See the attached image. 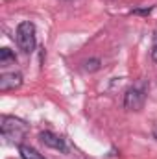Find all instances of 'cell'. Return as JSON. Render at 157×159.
Here are the masks:
<instances>
[{"instance_id":"cell-1","label":"cell","mask_w":157,"mask_h":159,"mask_svg":"<svg viewBox=\"0 0 157 159\" xmlns=\"http://www.w3.org/2000/svg\"><path fill=\"white\" fill-rule=\"evenodd\" d=\"M146 94H148V85L146 81H137L133 83L126 94H124V107L128 111H141L144 102H146Z\"/></svg>"},{"instance_id":"cell-6","label":"cell","mask_w":157,"mask_h":159,"mask_svg":"<svg viewBox=\"0 0 157 159\" xmlns=\"http://www.w3.org/2000/svg\"><path fill=\"white\" fill-rule=\"evenodd\" d=\"M19 154L22 159H44L35 148H32L28 144H19Z\"/></svg>"},{"instance_id":"cell-9","label":"cell","mask_w":157,"mask_h":159,"mask_svg":"<svg viewBox=\"0 0 157 159\" xmlns=\"http://www.w3.org/2000/svg\"><path fill=\"white\" fill-rule=\"evenodd\" d=\"M150 56H152V61L157 63V30L154 34V39H152V50H150Z\"/></svg>"},{"instance_id":"cell-7","label":"cell","mask_w":157,"mask_h":159,"mask_svg":"<svg viewBox=\"0 0 157 159\" xmlns=\"http://www.w3.org/2000/svg\"><path fill=\"white\" fill-rule=\"evenodd\" d=\"M100 67H102V61H100L98 57L87 59V61L83 63V69H85L87 72H96V70H100Z\"/></svg>"},{"instance_id":"cell-2","label":"cell","mask_w":157,"mask_h":159,"mask_svg":"<svg viewBox=\"0 0 157 159\" xmlns=\"http://www.w3.org/2000/svg\"><path fill=\"white\" fill-rule=\"evenodd\" d=\"M15 41H17L19 50L30 54L35 48V26L30 20L20 22L17 26V32H15Z\"/></svg>"},{"instance_id":"cell-4","label":"cell","mask_w":157,"mask_h":159,"mask_svg":"<svg viewBox=\"0 0 157 159\" xmlns=\"http://www.w3.org/2000/svg\"><path fill=\"white\" fill-rule=\"evenodd\" d=\"M39 139L44 146H48V148H52V150H57V152H61V154H65V152L69 150L65 139L59 137V135H56V133H52V131H41Z\"/></svg>"},{"instance_id":"cell-10","label":"cell","mask_w":157,"mask_h":159,"mask_svg":"<svg viewBox=\"0 0 157 159\" xmlns=\"http://www.w3.org/2000/svg\"><path fill=\"white\" fill-rule=\"evenodd\" d=\"M133 13H137V15H148V13H152V7H144V9H135Z\"/></svg>"},{"instance_id":"cell-11","label":"cell","mask_w":157,"mask_h":159,"mask_svg":"<svg viewBox=\"0 0 157 159\" xmlns=\"http://www.w3.org/2000/svg\"><path fill=\"white\" fill-rule=\"evenodd\" d=\"M154 137L157 139V128H154Z\"/></svg>"},{"instance_id":"cell-8","label":"cell","mask_w":157,"mask_h":159,"mask_svg":"<svg viewBox=\"0 0 157 159\" xmlns=\"http://www.w3.org/2000/svg\"><path fill=\"white\" fill-rule=\"evenodd\" d=\"M13 61H15V54L9 48H2L0 50V63L6 65V63H13Z\"/></svg>"},{"instance_id":"cell-5","label":"cell","mask_w":157,"mask_h":159,"mask_svg":"<svg viewBox=\"0 0 157 159\" xmlns=\"http://www.w3.org/2000/svg\"><path fill=\"white\" fill-rule=\"evenodd\" d=\"M22 85V74L20 72H2L0 74V91L7 93V91H15Z\"/></svg>"},{"instance_id":"cell-3","label":"cell","mask_w":157,"mask_h":159,"mask_svg":"<svg viewBox=\"0 0 157 159\" xmlns=\"http://www.w3.org/2000/svg\"><path fill=\"white\" fill-rule=\"evenodd\" d=\"M0 128H2V137L4 139H11V141L24 137L26 131H28V124L24 120L9 117V115H4L2 117V126Z\"/></svg>"}]
</instances>
